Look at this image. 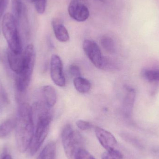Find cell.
Segmentation results:
<instances>
[{"mask_svg": "<svg viewBox=\"0 0 159 159\" xmlns=\"http://www.w3.org/2000/svg\"><path fill=\"white\" fill-rule=\"evenodd\" d=\"M15 129L17 148L20 153H24L30 148L34 134L32 107L28 104L23 103L20 106Z\"/></svg>", "mask_w": 159, "mask_h": 159, "instance_id": "6da1fadb", "label": "cell"}, {"mask_svg": "<svg viewBox=\"0 0 159 159\" xmlns=\"http://www.w3.org/2000/svg\"><path fill=\"white\" fill-rule=\"evenodd\" d=\"M32 112L37 114V122L33 137L30 145V154L33 156L39 150L48 134L52 120L50 112L42 105L36 103L32 107Z\"/></svg>", "mask_w": 159, "mask_h": 159, "instance_id": "7a4b0ae2", "label": "cell"}, {"mask_svg": "<svg viewBox=\"0 0 159 159\" xmlns=\"http://www.w3.org/2000/svg\"><path fill=\"white\" fill-rule=\"evenodd\" d=\"M35 61L34 47L32 44H29L23 51V64L20 72L16 77V86L18 91L20 92L25 91L30 85Z\"/></svg>", "mask_w": 159, "mask_h": 159, "instance_id": "3957f363", "label": "cell"}, {"mask_svg": "<svg viewBox=\"0 0 159 159\" xmlns=\"http://www.w3.org/2000/svg\"><path fill=\"white\" fill-rule=\"evenodd\" d=\"M2 30L8 49L15 52H22L19 28L10 13H7L3 17Z\"/></svg>", "mask_w": 159, "mask_h": 159, "instance_id": "277c9868", "label": "cell"}, {"mask_svg": "<svg viewBox=\"0 0 159 159\" xmlns=\"http://www.w3.org/2000/svg\"><path fill=\"white\" fill-rule=\"evenodd\" d=\"M62 145L68 159H75L78 151L83 148L84 140L79 132L74 130L70 124L64 126L61 134Z\"/></svg>", "mask_w": 159, "mask_h": 159, "instance_id": "5b68a950", "label": "cell"}, {"mask_svg": "<svg viewBox=\"0 0 159 159\" xmlns=\"http://www.w3.org/2000/svg\"><path fill=\"white\" fill-rule=\"evenodd\" d=\"M83 48L89 59L98 69L103 70L105 57H103L101 49L95 42L86 40L83 44Z\"/></svg>", "mask_w": 159, "mask_h": 159, "instance_id": "8992f818", "label": "cell"}, {"mask_svg": "<svg viewBox=\"0 0 159 159\" xmlns=\"http://www.w3.org/2000/svg\"><path fill=\"white\" fill-rule=\"evenodd\" d=\"M50 76L57 86L63 87L66 84V79L63 72V66L61 58L57 55H52L50 61Z\"/></svg>", "mask_w": 159, "mask_h": 159, "instance_id": "52a82bcc", "label": "cell"}, {"mask_svg": "<svg viewBox=\"0 0 159 159\" xmlns=\"http://www.w3.org/2000/svg\"><path fill=\"white\" fill-rule=\"evenodd\" d=\"M95 133L98 141L107 151L113 152L117 150V140L111 133L98 127H95Z\"/></svg>", "mask_w": 159, "mask_h": 159, "instance_id": "ba28073f", "label": "cell"}, {"mask_svg": "<svg viewBox=\"0 0 159 159\" xmlns=\"http://www.w3.org/2000/svg\"><path fill=\"white\" fill-rule=\"evenodd\" d=\"M68 12L71 17L79 22L85 21L89 16L88 7L78 1H73L70 3Z\"/></svg>", "mask_w": 159, "mask_h": 159, "instance_id": "9c48e42d", "label": "cell"}, {"mask_svg": "<svg viewBox=\"0 0 159 159\" xmlns=\"http://www.w3.org/2000/svg\"><path fill=\"white\" fill-rule=\"evenodd\" d=\"M136 98V92L134 89L126 87V93L122 103V112L125 117L129 118L132 115L134 106Z\"/></svg>", "mask_w": 159, "mask_h": 159, "instance_id": "30bf717a", "label": "cell"}, {"mask_svg": "<svg viewBox=\"0 0 159 159\" xmlns=\"http://www.w3.org/2000/svg\"><path fill=\"white\" fill-rule=\"evenodd\" d=\"M11 15L20 28L26 20V10L22 0H11Z\"/></svg>", "mask_w": 159, "mask_h": 159, "instance_id": "8fae6325", "label": "cell"}, {"mask_svg": "<svg viewBox=\"0 0 159 159\" xmlns=\"http://www.w3.org/2000/svg\"><path fill=\"white\" fill-rule=\"evenodd\" d=\"M7 60L10 69L16 74L19 73L23 64V51L21 52H15L8 49Z\"/></svg>", "mask_w": 159, "mask_h": 159, "instance_id": "7c38bea8", "label": "cell"}, {"mask_svg": "<svg viewBox=\"0 0 159 159\" xmlns=\"http://www.w3.org/2000/svg\"><path fill=\"white\" fill-rule=\"evenodd\" d=\"M53 30L57 40L61 43H66L70 40V35L61 20L56 19L52 22Z\"/></svg>", "mask_w": 159, "mask_h": 159, "instance_id": "4fadbf2b", "label": "cell"}, {"mask_svg": "<svg viewBox=\"0 0 159 159\" xmlns=\"http://www.w3.org/2000/svg\"><path fill=\"white\" fill-rule=\"evenodd\" d=\"M42 92L47 107H53L57 101V93L55 88L51 85H46L42 88Z\"/></svg>", "mask_w": 159, "mask_h": 159, "instance_id": "5bb4252c", "label": "cell"}, {"mask_svg": "<svg viewBox=\"0 0 159 159\" xmlns=\"http://www.w3.org/2000/svg\"><path fill=\"white\" fill-rule=\"evenodd\" d=\"M16 118H9L0 123V139L7 137L12 131L16 126Z\"/></svg>", "mask_w": 159, "mask_h": 159, "instance_id": "9a60e30c", "label": "cell"}, {"mask_svg": "<svg viewBox=\"0 0 159 159\" xmlns=\"http://www.w3.org/2000/svg\"><path fill=\"white\" fill-rule=\"evenodd\" d=\"M56 143L51 141L44 148L37 159H56Z\"/></svg>", "mask_w": 159, "mask_h": 159, "instance_id": "2e32d148", "label": "cell"}, {"mask_svg": "<svg viewBox=\"0 0 159 159\" xmlns=\"http://www.w3.org/2000/svg\"><path fill=\"white\" fill-rule=\"evenodd\" d=\"M73 82L75 89L80 93H88L91 88L89 81L81 76L74 78Z\"/></svg>", "mask_w": 159, "mask_h": 159, "instance_id": "e0dca14e", "label": "cell"}, {"mask_svg": "<svg viewBox=\"0 0 159 159\" xmlns=\"http://www.w3.org/2000/svg\"><path fill=\"white\" fill-rule=\"evenodd\" d=\"M101 44L104 49L110 54L115 53L116 45L114 40L109 36H103L101 39Z\"/></svg>", "mask_w": 159, "mask_h": 159, "instance_id": "ac0fdd59", "label": "cell"}, {"mask_svg": "<svg viewBox=\"0 0 159 159\" xmlns=\"http://www.w3.org/2000/svg\"><path fill=\"white\" fill-rule=\"evenodd\" d=\"M142 75L150 82L159 81V70H145L142 71Z\"/></svg>", "mask_w": 159, "mask_h": 159, "instance_id": "d6986e66", "label": "cell"}, {"mask_svg": "<svg viewBox=\"0 0 159 159\" xmlns=\"http://www.w3.org/2000/svg\"><path fill=\"white\" fill-rule=\"evenodd\" d=\"M121 136L125 141L132 144L133 145L136 146L138 148H142V144H141L138 139L134 137L132 135L127 133L121 134Z\"/></svg>", "mask_w": 159, "mask_h": 159, "instance_id": "ffe728a7", "label": "cell"}, {"mask_svg": "<svg viewBox=\"0 0 159 159\" xmlns=\"http://www.w3.org/2000/svg\"><path fill=\"white\" fill-rule=\"evenodd\" d=\"M102 159H123V156L118 150L113 152L107 151L102 154Z\"/></svg>", "mask_w": 159, "mask_h": 159, "instance_id": "44dd1931", "label": "cell"}, {"mask_svg": "<svg viewBox=\"0 0 159 159\" xmlns=\"http://www.w3.org/2000/svg\"><path fill=\"white\" fill-rule=\"evenodd\" d=\"M47 0H34L35 9L37 13L40 14H43L45 11L46 6Z\"/></svg>", "mask_w": 159, "mask_h": 159, "instance_id": "7402d4cb", "label": "cell"}, {"mask_svg": "<svg viewBox=\"0 0 159 159\" xmlns=\"http://www.w3.org/2000/svg\"><path fill=\"white\" fill-rule=\"evenodd\" d=\"M75 159H95L94 157L90 154L84 148H81L76 154Z\"/></svg>", "mask_w": 159, "mask_h": 159, "instance_id": "603a6c76", "label": "cell"}, {"mask_svg": "<svg viewBox=\"0 0 159 159\" xmlns=\"http://www.w3.org/2000/svg\"><path fill=\"white\" fill-rule=\"evenodd\" d=\"M76 125L79 129L82 130L90 129L93 127V125L90 122L83 120H77Z\"/></svg>", "mask_w": 159, "mask_h": 159, "instance_id": "cb8c5ba5", "label": "cell"}, {"mask_svg": "<svg viewBox=\"0 0 159 159\" xmlns=\"http://www.w3.org/2000/svg\"><path fill=\"white\" fill-rule=\"evenodd\" d=\"M69 73L71 76L74 77V78L81 76V72L79 67L75 64H73L70 66L69 68Z\"/></svg>", "mask_w": 159, "mask_h": 159, "instance_id": "d4e9b609", "label": "cell"}, {"mask_svg": "<svg viewBox=\"0 0 159 159\" xmlns=\"http://www.w3.org/2000/svg\"><path fill=\"white\" fill-rule=\"evenodd\" d=\"M7 4V0H0V18L2 16Z\"/></svg>", "mask_w": 159, "mask_h": 159, "instance_id": "484cf974", "label": "cell"}, {"mask_svg": "<svg viewBox=\"0 0 159 159\" xmlns=\"http://www.w3.org/2000/svg\"><path fill=\"white\" fill-rule=\"evenodd\" d=\"M2 159H12V158H11V157L10 155L7 154V155H5L4 156Z\"/></svg>", "mask_w": 159, "mask_h": 159, "instance_id": "4316f807", "label": "cell"}, {"mask_svg": "<svg viewBox=\"0 0 159 159\" xmlns=\"http://www.w3.org/2000/svg\"><path fill=\"white\" fill-rule=\"evenodd\" d=\"M27 1L29 2L32 3L34 2V0H27Z\"/></svg>", "mask_w": 159, "mask_h": 159, "instance_id": "83f0119b", "label": "cell"}, {"mask_svg": "<svg viewBox=\"0 0 159 159\" xmlns=\"http://www.w3.org/2000/svg\"><path fill=\"white\" fill-rule=\"evenodd\" d=\"M99 1H101V2H103L104 0H99Z\"/></svg>", "mask_w": 159, "mask_h": 159, "instance_id": "f1b7e54d", "label": "cell"}]
</instances>
